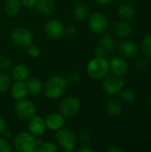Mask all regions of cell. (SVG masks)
<instances>
[{"label": "cell", "mask_w": 151, "mask_h": 152, "mask_svg": "<svg viewBox=\"0 0 151 152\" xmlns=\"http://www.w3.org/2000/svg\"><path fill=\"white\" fill-rule=\"evenodd\" d=\"M44 122L46 128L52 131H57L63 127L65 118L60 113H50L44 118Z\"/></svg>", "instance_id": "cell-13"}, {"label": "cell", "mask_w": 151, "mask_h": 152, "mask_svg": "<svg viewBox=\"0 0 151 152\" xmlns=\"http://www.w3.org/2000/svg\"><path fill=\"white\" fill-rule=\"evenodd\" d=\"M7 128V125H6V122L5 120L0 116V134Z\"/></svg>", "instance_id": "cell-40"}, {"label": "cell", "mask_w": 151, "mask_h": 152, "mask_svg": "<svg viewBox=\"0 0 151 152\" xmlns=\"http://www.w3.org/2000/svg\"><path fill=\"white\" fill-rule=\"evenodd\" d=\"M46 130V126L44 118L41 116L35 115L32 118L28 120V132L31 133L35 137L42 136Z\"/></svg>", "instance_id": "cell-12"}, {"label": "cell", "mask_w": 151, "mask_h": 152, "mask_svg": "<svg viewBox=\"0 0 151 152\" xmlns=\"http://www.w3.org/2000/svg\"><path fill=\"white\" fill-rule=\"evenodd\" d=\"M90 9L85 4H78L74 9V16L77 20H85L89 17Z\"/></svg>", "instance_id": "cell-22"}, {"label": "cell", "mask_w": 151, "mask_h": 152, "mask_svg": "<svg viewBox=\"0 0 151 152\" xmlns=\"http://www.w3.org/2000/svg\"><path fill=\"white\" fill-rule=\"evenodd\" d=\"M25 83H26L28 94H31L32 96L39 95L44 90L43 83L41 82V80L39 78H37L36 77H28L26 79Z\"/></svg>", "instance_id": "cell-16"}, {"label": "cell", "mask_w": 151, "mask_h": 152, "mask_svg": "<svg viewBox=\"0 0 151 152\" xmlns=\"http://www.w3.org/2000/svg\"><path fill=\"white\" fill-rule=\"evenodd\" d=\"M12 151V145L8 142V140L4 137H0V152Z\"/></svg>", "instance_id": "cell-32"}, {"label": "cell", "mask_w": 151, "mask_h": 152, "mask_svg": "<svg viewBox=\"0 0 151 152\" xmlns=\"http://www.w3.org/2000/svg\"><path fill=\"white\" fill-rule=\"evenodd\" d=\"M55 132V140L57 143L65 151H73L77 142L76 135L70 130L66 128H61Z\"/></svg>", "instance_id": "cell-6"}, {"label": "cell", "mask_w": 151, "mask_h": 152, "mask_svg": "<svg viewBox=\"0 0 151 152\" xmlns=\"http://www.w3.org/2000/svg\"><path fill=\"white\" fill-rule=\"evenodd\" d=\"M80 79H81V76L78 72H72L69 75L67 81L72 84H77L80 81Z\"/></svg>", "instance_id": "cell-35"}, {"label": "cell", "mask_w": 151, "mask_h": 152, "mask_svg": "<svg viewBox=\"0 0 151 152\" xmlns=\"http://www.w3.org/2000/svg\"><path fill=\"white\" fill-rule=\"evenodd\" d=\"M58 151V146L53 142H43L40 146L39 152H56Z\"/></svg>", "instance_id": "cell-30"}, {"label": "cell", "mask_w": 151, "mask_h": 152, "mask_svg": "<svg viewBox=\"0 0 151 152\" xmlns=\"http://www.w3.org/2000/svg\"><path fill=\"white\" fill-rule=\"evenodd\" d=\"M101 45L108 51H112L117 47V41L111 35L106 34L101 37Z\"/></svg>", "instance_id": "cell-24"}, {"label": "cell", "mask_w": 151, "mask_h": 152, "mask_svg": "<svg viewBox=\"0 0 151 152\" xmlns=\"http://www.w3.org/2000/svg\"><path fill=\"white\" fill-rule=\"evenodd\" d=\"M107 52H108V50L106 48H104L101 45H97L94 48V55H95V57L105 58L107 56Z\"/></svg>", "instance_id": "cell-33"}, {"label": "cell", "mask_w": 151, "mask_h": 152, "mask_svg": "<svg viewBox=\"0 0 151 152\" xmlns=\"http://www.w3.org/2000/svg\"><path fill=\"white\" fill-rule=\"evenodd\" d=\"M27 53H28V55L29 57H31V58H37L40 55V49L38 48V46L31 44L29 46L27 47Z\"/></svg>", "instance_id": "cell-31"}, {"label": "cell", "mask_w": 151, "mask_h": 152, "mask_svg": "<svg viewBox=\"0 0 151 152\" xmlns=\"http://www.w3.org/2000/svg\"><path fill=\"white\" fill-rule=\"evenodd\" d=\"M44 32L51 39L58 40L64 36L65 27L61 21L55 19H51L44 23Z\"/></svg>", "instance_id": "cell-10"}, {"label": "cell", "mask_w": 151, "mask_h": 152, "mask_svg": "<svg viewBox=\"0 0 151 152\" xmlns=\"http://www.w3.org/2000/svg\"><path fill=\"white\" fill-rule=\"evenodd\" d=\"M148 61L144 57H140L135 61V66L138 69H144L148 67Z\"/></svg>", "instance_id": "cell-34"}, {"label": "cell", "mask_w": 151, "mask_h": 152, "mask_svg": "<svg viewBox=\"0 0 151 152\" xmlns=\"http://www.w3.org/2000/svg\"><path fill=\"white\" fill-rule=\"evenodd\" d=\"M78 152H94V150L92 149L91 147H89V145H81V147H79L77 149Z\"/></svg>", "instance_id": "cell-37"}, {"label": "cell", "mask_w": 151, "mask_h": 152, "mask_svg": "<svg viewBox=\"0 0 151 152\" xmlns=\"http://www.w3.org/2000/svg\"><path fill=\"white\" fill-rule=\"evenodd\" d=\"M29 75V69L25 64H17L12 67L11 76L15 81H25Z\"/></svg>", "instance_id": "cell-18"}, {"label": "cell", "mask_w": 151, "mask_h": 152, "mask_svg": "<svg viewBox=\"0 0 151 152\" xmlns=\"http://www.w3.org/2000/svg\"><path fill=\"white\" fill-rule=\"evenodd\" d=\"M36 138L29 132L18 133L13 139V145L17 151L33 152Z\"/></svg>", "instance_id": "cell-5"}, {"label": "cell", "mask_w": 151, "mask_h": 152, "mask_svg": "<svg viewBox=\"0 0 151 152\" xmlns=\"http://www.w3.org/2000/svg\"><path fill=\"white\" fill-rule=\"evenodd\" d=\"M109 69L111 72L115 75L121 76L123 77L125 75L129 69V65L128 62L125 60L124 57H119V56H113L109 61Z\"/></svg>", "instance_id": "cell-11"}, {"label": "cell", "mask_w": 151, "mask_h": 152, "mask_svg": "<svg viewBox=\"0 0 151 152\" xmlns=\"http://www.w3.org/2000/svg\"><path fill=\"white\" fill-rule=\"evenodd\" d=\"M131 1H133H133H135V0H131Z\"/></svg>", "instance_id": "cell-45"}, {"label": "cell", "mask_w": 151, "mask_h": 152, "mask_svg": "<svg viewBox=\"0 0 151 152\" xmlns=\"http://www.w3.org/2000/svg\"><path fill=\"white\" fill-rule=\"evenodd\" d=\"M68 81L60 75H53L44 84V94L50 100L61 98L66 92Z\"/></svg>", "instance_id": "cell-1"}, {"label": "cell", "mask_w": 151, "mask_h": 152, "mask_svg": "<svg viewBox=\"0 0 151 152\" xmlns=\"http://www.w3.org/2000/svg\"><path fill=\"white\" fill-rule=\"evenodd\" d=\"M113 31L117 37L124 38L129 37L132 34L133 28L128 22H126L125 20H121L115 23L113 27Z\"/></svg>", "instance_id": "cell-20"}, {"label": "cell", "mask_w": 151, "mask_h": 152, "mask_svg": "<svg viewBox=\"0 0 151 152\" xmlns=\"http://www.w3.org/2000/svg\"><path fill=\"white\" fill-rule=\"evenodd\" d=\"M109 70V61L105 58L94 57L86 66V72L88 76L95 80L103 78Z\"/></svg>", "instance_id": "cell-2"}, {"label": "cell", "mask_w": 151, "mask_h": 152, "mask_svg": "<svg viewBox=\"0 0 151 152\" xmlns=\"http://www.w3.org/2000/svg\"><path fill=\"white\" fill-rule=\"evenodd\" d=\"M106 110L109 116L117 117L123 111V105L118 101L112 100L108 102V104L106 106Z\"/></svg>", "instance_id": "cell-23"}, {"label": "cell", "mask_w": 151, "mask_h": 152, "mask_svg": "<svg viewBox=\"0 0 151 152\" xmlns=\"http://www.w3.org/2000/svg\"><path fill=\"white\" fill-rule=\"evenodd\" d=\"M138 50L139 47L137 44L132 40H124L119 45V53L126 59L134 57L137 54Z\"/></svg>", "instance_id": "cell-14"}, {"label": "cell", "mask_w": 151, "mask_h": 152, "mask_svg": "<svg viewBox=\"0 0 151 152\" xmlns=\"http://www.w3.org/2000/svg\"><path fill=\"white\" fill-rule=\"evenodd\" d=\"M12 85L11 77L4 72H0V94L4 93Z\"/></svg>", "instance_id": "cell-25"}, {"label": "cell", "mask_w": 151, "mask_h": 152, "mask_svg": "<svg viewBox=\"0 0 151 152\" xmlns=\"http://www.w3.org/2000/svg\"><path fill=\"white\" fill-rule=\"evenodd\" d=\"M28 94L26 83L24 81H15L11 86V95L15 101L25 99Z\"/></svg>", "instance_id": "cell-15"}, {"label": "cell", "mask_w": 151, "mask_h": 152, "mask_svg": "<svg viewBox=\"0 0 151 152\" xmlns=\"http://www.w3.org/2000/svg\"><path fill=\"white\" fill-rule=\"evenodd\" d=\"M101 5H108L111 3L112 0H95Z\"/></svg>", "instance_id": "cell-42"}, {"label": "cell", "mask_w": 151, "mask_h": 152, "mask_svg": "<svg viewBox=\"0 0 151 152\" xmlns=\"http://www.w3.org/2000/svg\"><path fill=\"white\" fill-rule=\"evenodd\" d=\"M149 104L150 105L151 107V94H150V97H149Z\"/></svg>", "instance_id": "cell-43"}, {"label": "cell", "mask_w": 151, "mask_h": 152, "mask_svg": "<svg viewBox=\"0 0 151 152\" xmlns=\"http://www.w3.org/2000/svg\"><path fill=\"white\" fill-rule=\"evenodd\" d=\"M107 151L108 152H124V150H123V149H121V148H119V147H114V146H112V147L108 148V149H107Z\"/></svg>", "instance_id": "cell-41"}, {"label": "cell", "mask_w": 151, "mask_h": 152, "mask_svg": "<svg viewBox=\"0 0 151 152\" xmlns=\"http://www.w3.org/2000/svg\"><path fill=\"white\" fill-rule=\"evenodd\" d=\"M118 16L125 20L133 19L136 14V8L133 4L130 3H122L117 8Z\"/></svg>", "instance_id": "cell-17"}, {"label": "cell", "mask_w": 151, "mask_h": 152, "mask_svg": "<svg viewBox=\"0 0 151 152\" xmlns=\"http://www.w3.org/2000/svg\"><path fill=\"white\" fill-rule=\"evenodd\" d=\"M121 99L128 103H133L136 100V94L132 90V89H125V90H122L121 91Z\"/></svg>", "instance_id": "cell-26"}, {"label": "cell", "mask_w": 151, "mask_h": 152, "mask_svg": "<svg viewBox=\"0 0 151 152\" xmlns=\"http://www.w3.org/2000/svg\"><path fill=\"white\" fill-rule=\"evenodd\" d=\"M20 1H21L22 6L28 9L34 8L36 5V0H20Z\"/></svg>", "instance_id": "cell-36"}, {"label": "cell", "mask_w": 151, "mask_h": 152, "mask_svg": "<svg viewBox=\"0 0 151 152\" xmlns=\"http://www.w3.org/2000/svg\"><path fill=\"white\" fill-rule=\"evenodd\" d=\"M81 102L78 97L69 95L65 97L60 103L58 110L59 113L65 118H72L75 117L80 110Z\"/></svg>", "instance_id": "cell-3"}, {"label": "cell", "mask_w": 151, "mask_h": 152, "mask_svg": "<svg viewBox=\"0 0 151 152\" xmlns=\"http://www.w3.org/2000/svg\"><path fill=\"white\" fill-rule=\"evenodd\" d=\"M13 110L17 118L22 121H28L36 114V105L27 99L17 101L13 107Z\"/></svg>", "instance_id": "cell-4"}, {"label": "cell", "mask_w": 151, "mask_h": 152, "mask_svg": "<svg viewBox=\"0 0 151 152\" xmlns=\"http://www.w3.org/2000/svg\"><path fill=\"white\" fill-rule=\"evenodd\" d=\"M34 8L40 14L48 16L54 12L55 5L53 0H36Z\"/></svg>", "instance_id": "cell-19"}, {"label": "cell", "mask_w": 151, "mask_h": 152, "mask_svg": "<svg viewBox=\"0 0 151 152\" xmlns=\"http://www.w3.org/2000/svg\"><path fill=\"white\" fill-rule=\"evenodd\" d=\"M77 140L82 145H89L92 142V134L87 130H83L79 133Z\"/></svg>", "instance_id": "cell-28"}, {"label": "cell", "mask_w": 151, "mask_h": 152, "mask_svg": "<svg viewBox=\"0 0 151 152\" xmlns=\"http://www.w3.org/2000/svg\"><path fill=\"white\" fill-rule=\"evenodd\" d=\"M125 86L123 77L115 74H107L102 82V87L106 94L109 95H116L121 93Z\"/></svg>", "instance_id": "cell-8"}, {"label": "cell", "mask_w": 151, "mask_h": 152, "mask_svg": "<svg viewBox=\"0 0 151 152\" xmlns=\"http://www.w3.org/2000/svg\"><path fill=\"white\" fill-rule=\"evenodd\" d=\"M117 1H119V2H122V1H124V0H117Z\"/></svg>", "instance_id": "cell-44"}, {"label": "cell", "mask_w": 151, "mask_h": 152, "mask_svg": "<svg viewBox=\"0 0 151 152\" xmlns=\"http://www.w3.org/2000/svg\"><path fill=\"white\" fill-rule=\"evenodd\" d=\"M12 66V61L8 56H0V71L5 72L9 70Z\"/></svg>", "instance_id": "cell-29"}, {"label": "cell", "mask_w": 151, "mask_h": 152, "mask_svg": "<svg viewBox=\"0 0 151 152\" xmlns=\"http://www.w3.org/2000/svg\"><path fill=\"white\" fill-rule=\"evenodd\" d=\"M1 134H2L3 137H4V139H6V140H9V139H11V138H12V131L9 130V129H7V128H6Z\"/></svg>", "instance_id": "cell-39"}, {"label": "cell", "mask_w": 151, "mask_h": 152, "mask_svg": "<svg viewBox=\"0 0 151 152\" xmlns=\"http://www.w3.org/2000/svg\"><path fill=\"white\" fill-rule=\"evenodd\" d=\"M65 33L68 35H75L77 33V28L73 26H69L65 28Z\"/></svg>", "instance_id": "cell-38"}, {"label": "cell", "mask_w": 151, "mask_h": 152, "mask_svg": "<svg viewBox=\"0 0 151 152\" xmlns=\"http://www.w3.org/2000/svg\"><path fill=\"white\" fill-rule=\"evenodd\" d=\"M21 1L20 0H5L4 12L10 17L18 15L21 11Z\"/></svg>", "instance_id": "cell-21"}, {"label": "cell", "mask_w": 151, "mask_h": 152, "mask_svg": "<svg viewBox=\"0 0 151 152\" xmlns=\"http://www.w3.org/2000/svg\"><path fill=\"white\" fill-rule=\"evenodd\" d=\"M142 49L144 54L151 59V35H146L142 43Z\"/></svg>", "instance_id": "cell-27"}, {"label": "cell", "mask_w": 151, "mask_h": 152, "mask_svg": "<svg viewBox=\"0 0 151 152\" xmlns=\"http://www.w3.org/2000/svg\"><path fill=\"white\" fill-rule=\"evenodd\" d=\"M88 18V25L92 32L97 35H101L107 31L109 28V20L105 14L101 12H94Z\"/></svg>", "instance_id": "cell-9"}, {"label": "cell", "mask_w": 151, "mask_h": 152, "mask_svg": "<svg viewBox=\"0 0 151 152\" xmlns=\"http://www.w3.org/2000/svg\"><path fill=\"white\" fill-rule=\"evenodd\" d=\"M11 40L19 48H27L33 43V35L28 28L18 27L11 32Z\"/></svg>", "instance_id": "cell-7"}]
</instances>
